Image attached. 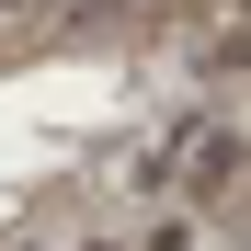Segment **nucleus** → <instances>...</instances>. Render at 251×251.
Returning a JSON list of instances; mask_svg holds the SVG:
<instances>
[{"mask_svg":"<svg viewBox=\"0 0 251 251\" xmlns=\"http://www.w3.org/2000/svg\"><path fill=\"white\" fill-rule=\"evenodd\" d=\"M172 172H183V183H194V194H205V183H228V172H240V149H228V137H217V126H194V137H183V149H172Z\"/></svg>","mask_w":251,"mask_h":251,"instance_id":"1","label":"nucleus"}]
</instances>
